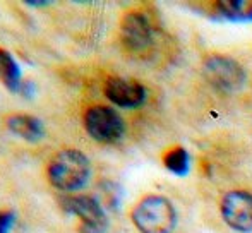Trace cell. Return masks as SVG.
Instances as JSON below:
<instances>
[{
	"mask_svg": "<svg viewBox=\"0 0 252 233\" xmlns=\"http://www.w3.org/2000/svg\"><path fill=\"white\" fill-rule=\"evenodd\" d=\"M216 10L228 21H252V0H223L216 2Z\"/></svg>",
	"mask_w": 252,
	"mask_h": 233,
	"instance_id": "cell-10",
	"label": "cell"
},
{
	"mask_svg": "<svg viewBox=\"0 0 252 233\" xmlns=\"http://www.w3.org/2000/svg\"><path fill=\"white\" fill-rule=\"evenodd\" d=\"M86 130L98 143L113 144L119 143L126 132V123L122 116L110 107H93L84 116Z\"/></svg>",
	"mask_w": 252,
	"mask_h": 233,
	"instance_id": "cell-4",
	"label": "cell"
},
{
	"mask_svg": "<svg viewBox=\"0 0 252 233\" xmlns=\"http://www.w3.org/2000/svg\"><path fill=\"white\" fill-rule=\"evenodd\" d=\"M105 94L113 105L122 108H136L146 101V87L134 79L112 77L105 86Z\"/></svg>",
	"mask_w": 252,
	"mask_h": 233,
	"instance_id": "cell-7",
	"label": "cell"
},
{
	"mask_svg": "<svg viewBox=\"0 0 252 233\" xmlns=\"http://www.w3.org/2000/svg\"><path fill=\"white\" fill-rule=\"evenodd\" d=\"M0 81L10 91H19L21 87V69L12 55L0 48Z\"/></svg>",
	"mask_w": 252,
	"mask_h": 233,
	"instance_id": "cell-11",
	"label": "cell"
},
{
	"mask_svg": "<svg viewBox=\"0 0 252 233\" xmlns=\"http://www.w3.org/2000/svg\"><path fill=\"white\" fill-rule=\"evenodd\" d=\"M16 221V214L10 211H0V233H10Z\"/></svg>",
	"mask_w": 252,
	"mask_h": 233,
	"instance_id": "cell-13",
	"label": "cell"
},
{
	"mask_svg": "<svg viewBox=\"0 0 252 233\" xmlns=\"http://www.w3.org/2000/svg\"><path fill=\"white\" fill-rule=\"evenodd\" d=\"M91 176V163L79 149H63L57 153L48 167V178L53 187L65 192L83 189Z\"/></svg>",
	"mask_w": 252,
	"mask_h": 233,
	"instance_id": "cell-1",
	"label": "cell"
},
{
	"mask_svg": "<svg viewBox=\"0 0 252 233\" xmlns=\"http://www.w3.org/2000/svg\"><path fill=\"white\" fill-rule=\"evenodd\" d=\"M206 79L223 93H237L246 84V70L237 60L223 55H213L202 67Z\"/></svg>",
	"mask_w": 252,
	"mask_h": 233,
	"instance_id": "cell-3",
	"label": "cell"
},
{
	"mask_svg": "<svg viewBox=\"0 0 252 233\" xmlns=\"http://www.w3.org/2000/svg\"><path fill=\"white\" fill-rule=\"evenodd\" d=\"M30 5H34V7H43V5H50V2H26Z\"/></svg>",
	"mask_w": 252,
	"mask_h": 233,
	"instance_id": "cell-14",
	"label": "cell"
},
{
	"mask_svg": "<svg viewBox=\"0 0 252 233\" xmlns=\"http://www.w3.org/2000/svg\"><path fill=\"white\" fill-rule=\"evenodd\" d=\"M7 127L17 137L30 143H38L45 136V127L40 118L33 115H12L7 118Z\"/></svg>",
	"mask_w": 252,
	"mask_h": 233,
	"instance_id": "cell-9",
	"label": "cell"
},
{
	"mask_svg": "<svg viewBox=\"0 0 252 233\" xmlns=\"http://www.w3.org/2000/svg\"><path fill=\"white\" fill-rule=\"evenodd\" d=\"M62 206L67 213L74 214L81 220V233H105L108 228V216L94 197H63Z\"/></svg>",
	"mask_w": 252,
	"mask_h": 233,
	"instance_id": "cell-5",
	"label": "cell"
},
{
	"mask_svg": "<svg viewBox=\"0 0 252 233\" xmlns=\"http://www.w3.org/2000/svg\"><path fill=\"white\" fill-rule=\"evenodd\" d=\"M120 34H122L124 45L132 52L144 50L153 41V29L150 21L139 12H129L124 17Z\"/></svg>",
	"mask_w": 252,
	"mask_h": 233,
	"instance_id": "cell-8",
	"label": "cell"
},
{
	"mask_svg": "<svg viewBox=\"0 0 252 233\" xmlns=\"http://www.w3.org/2000/svg\"><path fill=\"white\" fill-rule=\"evenodd\" d=\"M221 216L230 228L242 233L252 232V194L244 190L228 192L221 199Z\"/></svg>",
	"mask_w": 252,
	"mask_h": 233,
	"instance_id": "cell-6",
	"label": "cell"
},
{
	"mask_svg": "<svg viewBox=\"0 0 252 233\" xmlns=\"http://www.w3.org/2000/svg\"><path fill=\"white\" fill-rule=\"evenodd\" d=\"M132 221L141 233H172L177 211L166 197L150 196L134 207Z\"/></svg>",
	"mask_w": 252,
	"mask_h": 233,
	"instance_id": "cell-2",
	"label": "cell"
},
{
	"mask_svg": "<svg viewBox=\"0 0 252 233\" xmlns=\"http://www.w3.org/2000/svg\"><path fill=\"white\" fill-rule=\"evenodd\" d=\"M165 167L175 175H187L190 170V156L184 147H175L165 156Z\"/></svg>",
	"mask_w": 252,
	"mask_h": 233,
	"instance_id": "cell-12",
	"label": "cell"
}]
</instances>
